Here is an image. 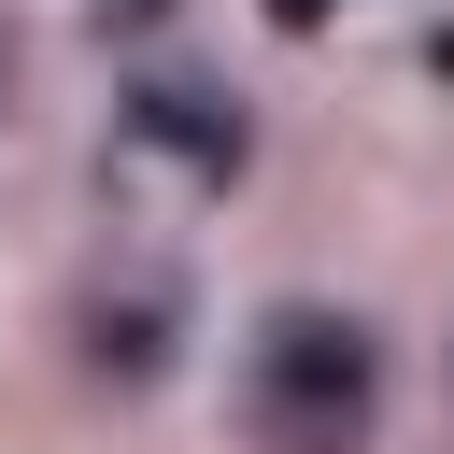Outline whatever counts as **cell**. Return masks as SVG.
Masks as SVG:
<instances>
[{
    "label": "cell",
    "instance_id": "3",
    "mask_svg": "<svg viewBox=\"0 0 454 454\" xmlns=\"http://www.w3.org/2000/svg\"><path fill=\"white\" fill-rule=\"evenodd\" d=\"M270 14H284V28H326V14H340V0H270Z\"/></svg>",
    "mask_w": 454,
    "mask_h": 454
},
{
    "label": "cell",
    "instance_id": "4",
    "mask_svg": "<svg viewBox=\"0 0 454 454\" xmlns=\"http://www.w3.org/2000/svg\"><path fill=\"white\" fill-rule=\"evenodd\" d=\"M0 99H14V28H0Z\"/></svg>",
    "mask_w": 454,
    "mask_h": 454
},
{
    "label": "cell",
    "instance_id": "5",
    "mask_svg": "<svg viewBox=\"0 0 454 454\" xmlns=\"http://www.w3.org/2000/svg\"><path fill=\"white\" fill-rule=\"evenodd\" d=\"M99 14H156V0H99Z\"/></svg>",
    "mask_w": 454,
    "mask_h": 454
},
{
    "label": "cell",
    "instance_id": "2",
    "mask_svg": "<svg viewBox=\"0 0 454 454\" xmlns=\"http://www.w3.org/2000/svg\"><path fill=\"white\" fill-rule=\"evenodd\" d=\"M128 142L184 156L199 184H227V170H241V99H213V85H184V71H170V85H142V99H128Z\"/></svg>",
    "mask_w": 454,
    "mask_h": 454
},
{
    "label": "cell",
    "instance_id": "1",
    "mask_svg": "<svg viewBox=\"0 0 454 454\" xmlns=\"http://www.w3.org/2000/svg\"><path fill=\"white\" fill-rule=\"evenodd\" d=\"M369 411H383V340H369L355 312L284 298V312L255 326V355H241V426H255L270 454H355Z\"/></svg>",
    "mask_w": 454,
    "mask_h": 454
}]
</instances>
